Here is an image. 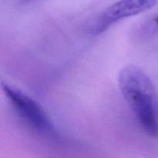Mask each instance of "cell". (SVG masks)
I'll use <instances>...</instances> for the list:
<instances>
[{
  "label": "cell",
  "instance_id": "3957f363",
  "mask_svg": "<svg viewBox=\"0 0 158 158\" xmlns=\"http://www.w3.org/2000/svg\"><path fill=\"white\" fill-rule=\"evenodd\" d=\"M158 0H119L108 6L94 25V33L99 35L121 20L144 12L157 4Z\"/></svg>",
  "mask_w": 158,
  "mask_h": 158
},
{
  "label": "cell",
  "instance_id": "7a4b0ae2",
  "mask_svg": "<svg viewBox=\"0 0 158 158\" xmlns=\"http://www.w3.org/2000/svg\"><path fill=\"white\" fill-rule=\"evenodd\" d=\"M2 88L19 118L34 132L44 137H60L55 125L43 107L18 88L2 83Z\"/></svg>",
  "mask_w": 158,
  "mask_h": 158
},
{
  "label": "cell",
  "instance_id": "6da1fadb",
  "mask_svg": "<svg viewBox=\"0 0 158 158\" xmlns=\"http://www.w3.org/2000/svg\"><path fill=\"white\" fill-rule=\"evenodd\" d=\"M118 86L143 132L158 137V92L143 69L128 65L120 70Z\"/></svg>",
  "mask_w": 158,
  "mask_h": 158
},
{
  "label": "cell",
  "instance_id": "277c9868",
  "mask_svg": "<svg viewBox=\"0 0 158 158\" xmlns=\"http://www.w3.org/2000/svg\"><path fill=\"white\" fill-rule=\"evenodd\" d=\"M151 26H152L153 29L158 31V15L151 22Z\"/></svg>",
  "mask_w": 158,
  "mask_h": 158
}]
</instances>
